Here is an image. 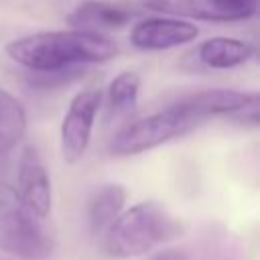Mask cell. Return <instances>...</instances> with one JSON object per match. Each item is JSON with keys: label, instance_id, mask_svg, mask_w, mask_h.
Wrapping results in <instances>:
<instances>
[{"label": "cell", "instance_id": "cell-14", "mask_svg": "<svg viewBox=\"0 0 260 260\" xmlns=\"http://www.w3.org/2000/svg\"><path fill=\"white\" fill-rule=\"evenodd\" d=\"M83 67H73V69H61V71H30L28 73V83L41 89H53L67 85L75 79L81 77Z\"/></svg>", "mask_w": 260, "mask_h": 260}, {"label": "cell", "instance_id": "cell-1", "mask_svg": "<svg viewBox=\"0 0 260 260\" xmlns=\"http://www.w3.org/2000/svg\"><path fill=\"white\" fill-rule=\"evenodd\" d=\"M4 51L28 71H61L108 63L120 53L118 45L106 35L79 28L24 35L6 43Z\"/></svg>", "mask_w": 260, "mask_h": 260}, {"label": "cell", "instance_id": "cell-3", "mask_svg": "<svg viewBox=\"0 0 260 260\" xmlns=\"http://www.w3.org/2000/svg\"><path fill=\"white\" fill-rule=\"evenodd\" d=\"M201 118L181 98L152 114L138 120H130L118 128L110 140V152L116 156H132L162 146L175 138H181L201 126Z\"/></svg>", "mask_w": 260, "mask_h": 260}, {"label": "cell", "instance_id": "cell-6", "mask_svg": "<svg viewBox=\"0 0 260 260\" xmlns=\"http://www.w3.org/2000/svg\"><path fill=\"white\" fill-rule=\"evenodd\" d=\"M140 4L167 16L205 22H242L258 10L256 0H140Z\"/></svg>", "mask_w": 260, "mask_h": 260}, {"label": "cell", "instance_id": "cell-9", "mask_svg": "<svg viewBox=\"0 0 260 260\" xmlns=\"http://www.w3.org/2000/svg\"><path fill=\"white\" fill-rule=\"evenodd\" d=\"M20 199L41 217L47 219L53 205V189H51V177L41 160L35 146H26L18 158V171H16V187Z\"/></svg>", "mask_w": 260, "mask_h": 260}, {"label": "cell", "instance_id": "cell-4", "mask_svg": "<svg viewBox=\"0 0 260 260\" xmlns=\"http://www.w3.org/2000/svg\"><path fill=\"white\" fill-rule=\"evenodd\" d=\"M0 250L22 260H47L55 250V236L45 217L6 183H0Z\"/></svg>", "mask_w": 260, "mask_h": 260}, {"label": "cell", "instance_id": "cell-12", "mask_svg": "<svg viewBox=\"0 0 260 260\" xmlns=\"http://www.w3.org/2000/svg\"><path fill=\"white\" fill-rule=\"evenodd\" d=\"M140 93V75L136 71L118 73L106 89V122L126 120L134 114Z\"/></svg>", "mask_w": 260, "mask_h": 260}, {"label": "cell", "instance_id": "cell-2", "mask_svg": "<svg viewBox=\"0 0 260 260\" xmlns=\"http://www.w3.org/2000/svg\"><path fill=\"white\" fill-rule=\"evenodd\" d=\"M185 232V223L173 215L158 201H140L128 209H122L120 215L108 225L102 234L104 252L114 260H126L142 256L152 248L179 238Z\"/></svg>", "mask_w": 260, "mask_h": 260}, {"label": "cell", "instance_id": "cell-11", "mask_svg": "<svg viewBox=\"0 0 260 260\" xmlns=\"http://www.w3.org/2000/svg\"><path fill=\"white\" fill-rule=\"evenodd\" d=\"M193 53L203 67L219 71V69H234L248 63L254 57L256 47L250 41H242L234 37H211L199 43Z\"/></svg>", "mask_w": 260, "mask_h": 260}, {"label": "cell", "instance_id": "cell-13", "mask_svg": "<svg viewBox=\"0 0 260 260\" xmlns=\"http://www.w3.org/2000/svg\"><path fill=\"white\" fill-rule=\"evenodd\" d=\"M126 203V189L118 183L100 187L87 203V225L93 236H102L108 225L120 215Z\"/></svg>", "mask_w": 260, "mask_h": 260}, {"label": "cell", "instance_id": "cell-5", "mask_svg": "<svg viewBox=\"0 0 260 260\" xmlns=\"http://www.w3.org/2000/svg\"><path fill=\"white\" fill-rule=\"evenodd\" d=\"M102 102L104 93L95 87L77 91L69 102L59 128V148L67 165H75L85 156Z\"/></svg>", "mask_w": 260, "mask_h": 260}, {"label": "cell", "instance_id": "cell-10", "mask_svg": "<svg viewBox=\"0 0 260 260\" xmlns=\"http://www.w3.org/2000/svg\"><path fill=\"white\" fill-rule=\"evenodd\" d=\"M132 20V12L120 4H112L106 0H85L67 14V22L73 28L89 30V32H106L120 30Z\"/></svg>", "mask_w": 260, "mask_h": 260}, {"label": "cell", "instance_id": "cell-15", "mask_svg": "<svg viewBox=\"0 0 260 260\" xmlns=\"http://www.w3.org/2000/svg\"><path fill=\"white\" fill-rule=\"evenodd\" d=\"M148 260H189V256H187L183 250H177V248H167V250L156 252V254H154V256H150Z\"/></svg>", "mask_w": 260, "mask_h": 260}, {"label": "cell", "instance_id": "cell-7", "mask_svg": "<svg viewBox=\"0 0 260 260\" xmlns=\"http://www.w3.org/2000/svg\"><path fill=\"white\" fill-rule=\"evenodd\" d=\"M187 102L201 122L209 118H232L240 124L258 126V91L242 89H201L181 98Z\"/></svg>", "mask_w": 260, "mask_h": 260}, {"label": "cell", "instance_id": "cell-8", "mask_svg": "<svg viewBox=\"0 0 260 260\" xmlns=\"http://www.w3.org/2000/svg\"><path fill=\"white\" fill-rule=\"evenodd\" d=\"M199 28L177 16H152L138 20L130 30L132 47L140 51H167L195 41Z\"/></svg>", "mask_w": 260, "mask_h": 260}]
</instances>
